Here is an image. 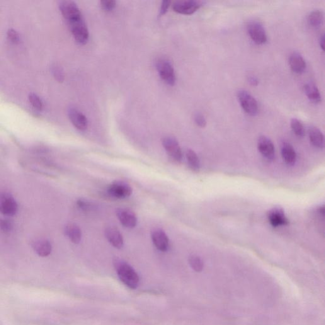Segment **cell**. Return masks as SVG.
<instances>
[{"instance_id":"d6986e66","label":"cell","mask_w":325,"mask_h":325,"mask_svg":"<svg viewBox=\"0 0 325 325\" xmlns=\"http://www.w3.org/2000/svg\"><path fill=\"white\" fill-rule=\"evenodd\" d=\"M34 251L40 257H47L52 252V245L47 239H38L32 244Z\"/></svg>"},{"instance_id":"277c9868","label":"cell","mask_w":325,"mask_h":325,"mask_svg":"<svg viewBox=\"0 0 325 325\" xmlns=\"http://www.w3.org/2000/svg\"><path fill=\"white\" fill-rule=\"evenodd\" d=\"M156 69L159 76L169 86H174L176 83V74L173 65L169 60L159 59L156 62Z\"/></svg>"},{"instance_id":"d4e9b609","label":"cell","mask_w":325,"mask_h":325,"mask_svg":"<svg viewBox=\"0 0 325 325\" xmlns=\"http://www.w3.org/2000/svg\"><path fill=\"white\" fill-rule=\"evenodd\" d=\"M291 128L293 133L297 137H303L305 135V128L302 123L299 120L296 118H293L291 120Z\"/></svg>"},{"instance_id":"83f0119b","label":"cell","mask_w":325,"mask_h":325,"mask_svg":"<svg viewBox=\"0 0 325 325\" xmlns=\"http://www.w3.org/2000/svg\"><path fill=\"white\" fill-rule=\"evenodd\" d=\"M14 225L11 220L5 219H0V231L4 233H9L13 229Z\"/></svg>"},{"instance_id":"7402d4cb","label":"cell","mask_w":325,"mask_h":325,"mask_svg":"<svg viewBox=\"0 0 325 325\" xmlns=\"http://www.w3.org/2000/svg\"><path fill=\"white\" fill-rule=\"evenodd\" d=\"M309 137L310 142L314 147L319 149L324 147V135L319 128L310 127L309 128Z\"/></svg>"},{"instance_id":"e0dca14e","label":"cell","mask_w":325,"mask_h":325,"mask_svg":"<svg viewBox=\"0 0 325 325\" xmlns=\"http://www.w3.org/2000/svg\"><path fill=\"white\" fill-rule=\"evenodd\" d=\"M291 69L296 74H302L306 69V62L304 57L298 52H293L288 60Z\"/></svg>"},{"instance_id":"52a82bcc","label":"cell","mask_w":325,"mask_h":325,"mask_svg":"<svg viewBox=\"0 0 325 325\" xmlns=\"http://www.w3.org/2000/svg\"><path fill=\"white\" fill-rule=\"evenodd\" d=\"M18 211L15 198L8 193H0V213L7 216L16 215Z\"/></svg>"},{"instance_id":"836d02e7","label":"cell","mask_w":325,"mask_h":325,"mask_svg":"<svg viewBox=\"0 0 325 325\" xmlns=\"http://www.w3.org/2000/svg\"><path fill=\"white\" fill-rule=\"evenodd\" d=\"M171 2L170 1H165L162 2L161 6V8H160V11H159V16H164V14H166L167 13V11H168V9L170 7V5H171Z\"/></svg>"},{"instance_id":"ffe728a7","label":"cell","mask_w":325,"mask_h":325,"mask_svg":"<svg viewBox=\"0 0 325 325\" xmlns=\"http://www.w3.org/2000/svg\"><path fill=\"white\" fill-rule=\"evenodd\" d=\"M304 91L307 98L310 101L314 104H319L321 102V96L319 89L313 83L309 82L304 86Z\"/></svg>"},{"instance_id":"9c48e42d","label":"cell","mask_w":325,"mask_h":325,"mask_svg":"<svg viewBox=\"0 0 325 325\" xmlns=\"http://www.w3.org/2000/svg\"><path fill=\"white\" fill-rule=\"evenodd\" d=\"M203 2L196 0L177 2L174 4L173 10L177 13L183 15H191L202 7Z\"/></svg>"},{"instance_id":"8d00e7d4","label":"cell","mask_w":325,"mask_h":325,"mask_svg":"<svg viewBox=\"0 0 325 325\" xmlns=\"http://www.w3.org/2000/svg\"><path fill=\"white\" fill-rule=\"evenodd\" d=\"M317 211H318L320 215H321L322 217H324L325 213V208L324 206H322V207H319Z\"/></svg>"},{"instance_id":"5b68a950","label":"cell","mask_w":325,"mask_h":325,"mask_svg":"<svg viewBox=\"0 0 325 325\" xmlns=\"http://www.w3.org/2000/svg\"><path fill=\"white\" fill-rule=\"evenodd\" d=\"M70 30L75 40L79 44L85 45L88 42L89 33L83 18L69 23Z\"/></svg>"},{"instance_id":"6da1fadb","label":"cell","mask_w":325,"mask_h":325,"mask_svg":"<svg viewBox=\"0 0 325 325\" xmlns=\"http://www.w3.org/2000/svg\"><path fill=\"white\" fill-rule=\"evenodd\" d=\"M115 266L120 280L132 289L137 288L139 285V278L134 269L129 264L120 259H116Z\"/></svg>"},{"instance_id":"d590c367","label":"cell","mask_w":325,"mask_h":325,"mask_svg":"<svg viewBox=\"0 0 325 325\" xmlns=\"http://www.w3.org/2000/svg\"><path fill=\"white\" fill-rule=\"evenodd\" d=\"M319 45L320 47H321V50L322 51L324 50V34H322V35L321 36V37L319 38Z\"/></svg>"},{"instance_id":"2e32d148","label":"cell","mask_w":325,"mask_h":325,"mask_svg":"<svg viewBox=\"0 0 325 325\" xmlns=\"http://www.w3.org/2000/svg\"><path fill=\"white\" fill-rule=\"evenodd\" d=\"M152 242L157 250L166 252L169 247V239L167 234L161 229H155L151 234Z\"/></svg>"},{"instance_id":"3957f363","label":"cell","mask_w":325,"mask_h":325,"mask_svg":"<svg viewBox=\"0 0 325 325\" xmlns=\"http://www.w3.org/2000/svg\"><path fill=\"white\" fill-rule=\"evenodd\" d=\"M247 32L252 40L257 45H264L268 41L265 28L260 22L252 21L247 25Z\"/></svg>"},{"instance_id":"4316f807","label":"cell","mask_w":325,"mask_h":325,"mask_svg":"<svg viewBox=\"0 0 325 325\" xmlns=\"http://www.w3.org/2000/svg\"><path fill=\"white\" fill-rule=\"evenodd\" d=\"M29 101L32 106L38 111H42L43 108V104L40 98L35 94L29 95Z\"/></svg>"},{"instance_id":"8fae6325","label":"cell","mask_w":325,"mask_h":325,"mask_svg":"<svg viewBox=\"0 0 325 325\" xmlns=\"http://www.w3.org/2000/svg\"><path fill=\"white\" fill-rule=\"evenodd\" d=\"M268 219L269 223L274 227L285 226L289 224V220L286 216L283 208L275 207L269 211Z\"/></svg>"},{"instance_id":"f1b7e54d","label":"cell","mask_w":325,"mask_h":325,"mask_svg":"<svg viewBox=\"0 0 325 325\" xmlns=\"http://www.w3.org/2000/svg\"><path fill=\"white\" fill-rule=\"evenodd\" d=\"M52 72L53 76L55 77V79H56L58 82H63V80H64V73H63L62 70L59 66H58V65H54V66H53Z\"/></svg>"},{"instance_id":"5bb4252c","label":"cell","mask_w":325,"mask_h":325,"mask_svg":"<svg viewBox=\"0 0 325 325\" xmlns=\"http://www.w3.org/2000/svg\"><path fill=\"white\" fill-rule=\"evenodd\" d=\"M68 115L72 125L79 130H86L88 127V120L83 113L75 108H70Z\"/></svg>"},{"instance_id":"44dd1931","label":"cell","mask_w":325,"mask_h":325,"mask_svg":"<svg viewBox=\"0 0 325 325\" xmlns=\"http://www.w3.org/2000/svg\"><path fill=\"white\" fill-rule=\"evenodd\" d=\"M65 234L74 244H78L82 239V231L78 225L68 224L65 227Z\"/></svg>"},{"instance_id":"30bf717a","label":"cell","mask_w":325,"mask_h":325,"mask_svg":"<svg viewBox=\"0 0 325 325\" xmlns=\"http://www.w3.org/2000/svg\"><path fill=\"white\" fill-rule=\"evenodd\" d=\"M133 189L129 184L124 182L117 181L111 184L108 189L109 195L116 199H125L130 197Z\"/></svg>"},{"instance_id":"4dcf8cb0","label":"cell","mask_w":325,"mask_h":325,"mask_svg":"<svg viewBox=\"0 0 325 325\" xmlns=\"http://www.w3.org/2000/svg\"><path fill=\"white\" fill-rule=\"evenodd\" d=\"M102 9L107 12L112 11L115 8L116 2L115 1H101Z\"/></svg>"},{"instance_id":"cb8c5ba5","label":"cell","mask_w":325,"mask_h":325,"mask_svg":"<svg viewBox=\"0 0 325 325\" xmlns=\"http://www.w3.org/2000/svg\"><path fill=\"white\" fill-rule=\"evenodd\" d=\"M186 159L188 162V166L192 171L198 172L200 169V159L196 152L192 149L187 150Z\"/></svg>"},{"instance_id":"ac0fdd59","label":"cell","mask_w":325,"mask_h":325,"mask_svg":"<svg viewBox=\"0 0 325 325\" xmlns=\"http://www.w3.org/2000/svg\"><path fill=\"white\" fill-rule=\"evenodd\" d=\"M281 156L283 161L288 166H293L297 159V154L294 148L287 142H284L281 147Z\"/></svg>"},{"instance_id":"7a4b0ae2","label":"cell","mask_w":325,"mask_h":325,"mask_svg":"<svg viewBox=\"0 0 325 325\" xmlns=\"http://www.w3.org/2000/svg\"><path fill=\"white\" fill-rule=\"evenodd\" d=\"M237 97L245 112L252 116H256L258 114V103L249 92L241 90L237 92Z\"/></svg>"},{"instance_id":"7c38bea8","label":"cell","mask_w":325,"mask_h":325,"mask_svg":"<svg viewBox=\"0 0 325 325\" xmlns=\"http://www.w3.org/2000/svg\"><path fill=\"white\" fill-rule=\"evenodd\" d=\"M259 152L267 159L273 160L275 157V148L270 139L266 136H261L257 141Z\"/></svg>"},{"instance_id":"8992f818","label":"cell","mask_w":325,"mask_h":325,"mask_svg":"<svg viewBox=\"0 0 325 325\" xmlns=\"http://www.w3.org/2000/svg\"><path fill=\"white\" fill-rule=\"evenodd\" d=\"M59 9L63 17L68 23L83 18L78 7L72 1H62L60 2Z\"/></svg>"},{"instance_id":"d6a6232c","label":"cell","mask_w":325,"mask_h":325,"mask_svg":"<svg viewBox=\"0 0 325 325\" xmlns=\"http://www.w3.org/2000/svg\"><path fill=\"white\" fill-rule=\"evenodd\" d=\"M7 36L11 42L14 43H18L19 41V35L18 32L13 29H10L7 31Z\"/></svg>"},{"instance_id":"4fadbf2b","label":"cell","mask_w":325,"mask_h":325,"mask_svg":"<svg viewBox=\"0 0 325 325\" xmlns=\"http://www.w3.org/2000/svg\"><path fill=\"white\" fill-rule=\"evenodd\" d=\"M116 215L123 226L132 229L136 226L137 219L134 213L126 208H118L116 210Z\"/></svg>"},{"instance_id":"f546056e","label":"cell","mask_w":325,"mask_h":325,"mask_svg":"<svg viewBox=\"0 0 325 325\" xmlns=\"http://www.w3.org/2000/svg\"><path fill=\"white\" fill-rule=\"evenodd\" d=\"M195 121L196 125L201 128H204L207 125V120L202 114L198 113L195 115Z\"/></svg>"},{"instance_id":"484cf974","label":"cell","mask_w":325,"mask_h":325,"mask_svg":"<svg viewBox=\"0 0 325 325\" xmlns=\"http://www.w3.org/2000/svg\"><path fill=\"white\" fill-rule=\"evenodd\" d=\"M189 263L193 270L196 272H201L204 267L202 259L196 255H193V256L189 257Z\"/></svg>"},{"instance_id":"603a6c76","label":"cell","mask_w":325,"mask_h":325,"mask_svg":"<svg viewBox=\"0 0 325 325\" xmlns=\"http://www.w3.org/2000/svg\"><path fill=\"white\" fill-rule=\"evenodd\" d=\"M324 14L320 10L312 11L308 17V23L314 29L321 28L323 24Z\"/></svg>"},{"instance_id":"9a60e30c","label":"cell","mask_w":325,"mask_h":325,"mask_svg":"<svg viewBox=\"0 0 325 325\" xmlns=\"http://www.w3.org/2000/svg\"><path fill=\"white\" fill-rule=\"evenodd\" d=\"M105 235L107 239L116 249H121L124 245L123 237L121 232L116 227L110 226L106 228Z\"/></svg>"},{"instance_id":"ba28073f","label":"cell","mask_w":325,"mask_h":325,"mask_svg":"<svg viewBox=\"0 0 325 325\" xmlns=\"http://www.w3.org/2000/svg\"><path fill=\"white\" fill-rule=\"evenodd\" d=\"M162 146L167 154L174 161L181 162L183 159V152L176 139L172 137H166L162 140Z\"/></svg>"},{"instance_id":"e575fe53","label":"cell","mask_w":325,"mask_h":325,"mask_svg":"<svg viewBox=\"0 0 325 325\" xmlns=\"http://www.w3.org/2000/svg\"><path fill=\"white\" fill-rule=\"evenodd\" d=\"M249 82L252 86H257L259 84L258 79L254 76H250L249 77Z\"/></svg>"},{"instance_id":"1f68e13d","label":"cell","mask_w":325,"mask_h":325,"mask_svg":"<svg viewBox=\"0 0 325 325\" xmlns=\"http://www.w3.org/2000/svg\"><path fill=\"white\" fill-rule=\"evenodd\" d=\"M76 204L80 209L84 211H89L92 208L91 203L87 200H83V199H79V200H77Z\"/></svg>"}]
</instances>
